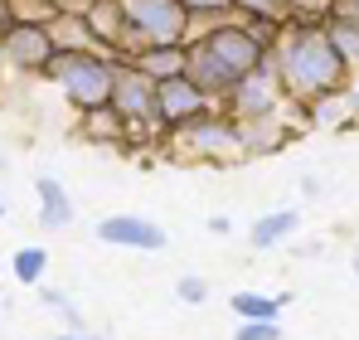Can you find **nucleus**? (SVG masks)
<instances>
[{"mask_svg": "<svg viewBox=\"0 0 359 340\" xmlns=\"http://www.w3.org/2000/svg\"><path fill=\"white\" fill-rule=\"evenodd\" d=\"M189 63V83L204 93V88H224V83H238L243 73L257 63V44H252V34H243V30H214L194 54H184Z\"/></svg>", "mask_w": 359, "mask_h": 340, "instance_id": "nucleus-1", "label": "nucleus"}, {"mask_svg": "<svg viewBox=\"0 0 359 340\" xmlns=\"http://www.w3.org/2000/svg\"><path fill=\"white\" fill-rule=\"evenodd\" d=\"M49 78H59L63 93L78 103V107H107L112 103V63L102 54H88V49H54L49 58V68H44Z\"/></svg>", "mask_w": 359, "mask_h": 340, "instance_id": "nucleus-2", "label": "nucleus"}, {"mask_svg": "<svg viewBox=\"0 0 359 340\" xmlns=\"http://www.w3.org/2000/svg\"><path fill=\"white\" fill-rule=\"evenodd\" d=\"M117 10H121V25L136 30L151 44H170L184 30V5L180 0H121Z\"/></svg>", "mask_w": 359, "mask_h": 340, "instance_id": "nucleus-3", "label": "nucleus"}, {"mask_svg": "<svg viewBox=\"0 0 359 340\" xmlns=\"http://www.w3.org/2000/svg\"><path fill=\"white\" fill-rule=\"evenodd\" d=\"M335 73H340V49H335L330 39H301V44H292V54H287V78H292L297 88L320 93V88L335 83Z\"/></svg>", "mask_w": 359, "mask_h": 340, "instance_id": "nucleus-4", "label": "nucleus"}, {"mask_svg": "<svg viewBox=\"0 0 359 340\" xmlns=\"http://www.w3.org/2000/svg\"><path fill=\"white\" fill-rule=\"evenodd\" d=\"M0 58H10V63H15V68H25V73L49 68V58H54V34H49L44 25L20 20V25H10V30H5V39H0Z\"/></svg>", "mask_w": 359, "mask_h": 340, "instance_id": "nucleus-5", "label": "nucleus"}, {"mask_svg": "<svg viewBox=\"0 0 359 340\" xmlns=\"http://www.w3.org/2000/svg\"><path fill=\"white\" fill-rule=\"evenodd\" d=\"M112 112L126 117H151L156 112V78L141 68H112Z\"/></svg>", "mask_w": 359, "mask_h": 340, "instance_id": "nucleus-6", "label": "nucleus"}, {"mask_svg": "<svg viewBox=\"0 0 359 340\" xmlns=\"http://www.w3.org/2000/svg\"><path fill=\"white\" fill-rule=\"evenodd\" d=\"M97 238H102V243H112V248H141V253L165 248L161 224L136 219V214H112V219H102V224H97Z\"/></svg>", "mask_w": 359, "mask_h": 340, "instance_id": "nucleus-7", "label": "nucleus"}, {"mask_svg": "<svg viewBox=\"0 0 359 340\" xmlns=\"http://www.w3.org/2000/svg\"><path fill=\"white\" fill-rule=\"evenodd\" d=\"M156 112L165 117V122H189V117L204 112V93L189 83V78H161L156 83Z\"/></svg>", "mask_w": 359, "mask_h": 340, "instance_id": "nucleus-8", "label": "nucleus"}, {"mask_svg": "<svg viewBox=\"0 0 359 340\" xmlns=\"http://www.w3.org/2000/svg\"><path fill=\"white\" fill-rule=\"evenodd\" d=\"M34 190H39V224L44 228H68L73 224V200H68V190H63L54 175H39L34 180Z\"/></svg>", "mask_w": 359, "mask_h": 340, "instance_id": "nucleus-9", "label": "nucleus"}, {"mask_svg": "<svg viewBox=\"0 0 359 340\" xmlns=\"http://www.w3.org/2000/svg\"><path fill=\"white\" fill-rule=\"evenodd\" d=\"M44 268H49V253H44V248H20V253L10 258V273H15L25 287L39 282V277H44Z\"/></svg>", "mask_w": 359, "mask_h": 340, "instance_id": "nucleus-10", "label": "nucleus"}, {"mask_svg": "<svg viewBox=\"0 0 359 340\" xmlns=\"http://www.w3.org/2000/svg\"><path fill=\"white\" fill-rule=\"evenodd\" d=\"M297 228V214L292 209H282V214H267L262 224H252V248H272L282 233H292Z\"/></svg>", "mask_w": 359, "mask_h": 340, "instance_id": "nucleus-11", "label": "nucleus"}, {"mask_svg": "<svg viewBox=\"0 0 359 340\" xmlns=\"http://www.w3.org/2000/svg\"><path fill=\"white\" fill-rule=\"evenodd\" d=\"M121 126H126V122L112 112V103H107V107H93V112H88V136H117Z\"/></svg>", "mask_w": 359, "mask_h": 340, "instance_id": "nucleus-12", "label": "nucleus"}, {"mask_svg": "<svg viewBox=\"0 0 359 340\" xmlns=\"http://www.w3.org/2000/svg\"><path fill=\"white\" fill-rule=\"evenodd\" d=\"M233 311H243V316H257V321H272L277 301H267V296H252V292H238V296H233Z\"/></svg>", "mask_w": 359, "mask_h": 340, "instance_id": "nucleus-13", "label": "nucleus"}, {"mask_svg": "<svg viewBox=\"0 0 359 340\" xmlns=\"http://www.w3.org/2000/svg\"><path fill=\"white\" fill-rule=\"evenodd\" d=\"M277 336V326L272 321H257V326H238V340H272Z\"/></svg>", "mask_w": 359, "mask_h": 340, "instance_id": "nucleus-14", "label": "nucleus"}, {"mask_svg": "<svg viewBox=\"0 0 359 340\" xmlns=\"http://www.w3.org/2000/svg\"><path fill=\"white\" fill-rule=\"evenodd\" d=\"M180 296H184V301H204V282H199V277H184V282H180Z\"/></svg>", "mask_w": 359, "mask_h": 340, "instance_id": "nucleus-15", "label": "nucleus"}, {"mask_svg": "<svg viewBox=\"0 0 359 340\" xmlns=\"http://www.w3.org/2000/svg\"><path fill=\"white\" fill-rule=\"evenodd\" d=\"M180 5H224V0H180Z\"/></svg>", "mask_w": 359, "mask_h": 340, "instance_id": "nucleus-16", "label": "nucleus"}, {"mask_svg": "<svg viewBox=\"0 0 359 340\" xmlns=\"http://www.w3.org/2000/svg\"><path fill=\"white\" fill-rule=\"evenodd\" d=\"M59 340H93V336H83V331H68V336H59Z\"/></svg>", "mask_w": 359, "mask_h": 340, "instance_id": "nucleus-17", "label": "nucleus"}, {"mask_svg": "<svg viewBox=\"0 0 359 340\" xmlns=\"http://www.w3.org/2000/svg\"><path fill=\"white\" fill-rule=\"evenodd\" d=\"M0 219H5V204H0Z\"/></svg>", "mask_w": 359, "mask_h": 340, "instance_id": "nucleus-18", "label": "nucleus"}]
</instances>
